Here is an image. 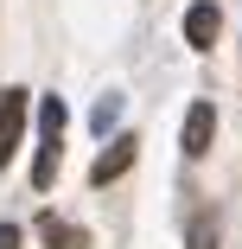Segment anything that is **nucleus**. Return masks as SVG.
<instances>
[{"instance_id":"nucleus-1","label":"nucleus","mask_w":242,"mask_h":249,"mask_svg":"<svg viewBox=\"0 0 242 249\" xmlns=\"http://www.w3.org/2000/svg\"><path fill=\"white\" fill-rule=\"evenodd\" d=\"M26 109H32L26 89H7V96H0V166H7L19 154V141H26Z\"/></svg>"},{"instance_id":"nucleus-2","label":"nucleus","mask_w":242,"mask_h":249,"mask_svg":"<svg viewBox=\"0 0 242 249\" xmlns=\"http://www.w3.org/2000/svg\"><path fill=\"white\" fill-rule=\"evenodd\" d=\"M210 134H217V109H210V103H191V109H185V134H178V147L198 160V154H210Z\"/></svg>"},{"instance_id":"nucleus-3","label":"nucleus","mask_w":242,"mask_h":249,"mask_svg":"<svg viewBox=\"0 0 242 249\" xmlns=\"http://www.w3.org/2000/svg\"><path fill=\"white\" fill-rule=\"evenodd\" d=\"M217 32H223V13L210 7V0L185 7V45H191V52H210V45H217Z\"/></svg>"},{"instance_id":"nucleus-4","label":"nucleus","mask_w":242,"mask_h":249,"mask_svg":"<svg viewBox=\"0 0 242 249\" xmlns=\"http://www.w3.org/2000/svg\"><path fill=\"white\" fill-rule=\"evenodd\" d=\"M64 122H70L64 96H45V103H38V128H45V147H58V141H64Z\"/></svg>"},{"instance_id":"nucleus-5","label":"nucleus","mask_w":242,"mask_h":249,"mask_svg":"<svg viewBox=\"0 0 242 249\" xmlns=\"http://www.w3.org/2000/svg\"><path fill=\"white\" fill-rule=\"evenodd\" d=\"M128 166H134V141H115V147H109V154H102V160H96V185H109V179H121Z\"/></svg>"},{"instance_id":"nucleus-6","label":"nucleus","mask_w":242,"mask_h":249,"mask_svg":"<svg viewBox=\"0 0 242 249\" xmlns=\"http://www.w3.org/2000/svg\"><path fill=\"white\" fill-rule=\"evenodd\" d=\"M45 243H51V249H89V236L77 224H58V217H45Z\"/></svg>"},{"instance_id":"nucleus-7","label":"nucleus","mask_w":242,"mask_h":249,"mask_svg":"<svg viewBox=\"0 0 242 249\" xmlns=\"http://www.w3.org/2000/svg\"><path fill=\"white\" fill-rule=\"evenodd\" d=\"M89 122H96V128L109 134V128L121 122V96H102V103H96V115H89Z\"/></svg>"},{"instance_id":"nucleus-8","label":"nucleus","mask_w":242,"mask_h":249,"mask_svg":"<svg viewBox=\"0 0 242 249\" xmlns=\"http://www.w3.org/2000/svg\"><path fill=\"white\" fill-rule=\"evenodd\" d=\"M185 249H217V236H210V230H191V243H185Z\"/></svg>"},{"instance_id":"nucleus-9","label":"nucleus","mask_w":242,"mask_h":249,"mask_svg":"<svg viewBox=\"0 0 242 249\" xmlns=\"http://www.w3.org/2000/svg\"><path fill=\"white\" fill-rule=\"evenodd\" d=\"M0 249H19V230L13 224H0Z\"/></svg>"}]
</instances>
